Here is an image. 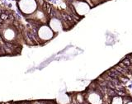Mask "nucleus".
<instances>
[{"instance_id": "1", "label": "nucleus", "mask_w": 132, "mask_h": 104, "mask_svg": "<svg viewBox=\"0 0 132 104\" xmlns=\"http://www.w3.org/2000/svg\"><path fill=\"white\" fill-rule=\"evenodd\" d=\"M18 5L19 11L25 16L34 13L38 8L36 0H19L18 1Z\"/></svg>"}, {"instance_id": "2", "label": "nucleus", "mask_w": 132, "mask_h": 104, "mask_svg": "<svg viewBox=\"0 0 132 104\" xmlns=\"http://www.w3.org/2000/svg\"><path fill=\"white\" fill-rule=\"evenodd\" d=\"M36 35L39 42L42 44L47 42L50 40L54 38L56 34L54 33L51 27L48 26V24H44V25H40L38 27L36 31Z\"/></svg>"}, {"instance_id": "3", "label": "nucleus", "mask_w": 132, "mask_h": 104, "mask_svg": "<svg viewBox=\"0 0 132 104\" xmlns=\"http://www.w3.org/2000/svg\"><path fill=\"white\" fill-rule=\"evenodd\" d=\"M85 101L88 104H103L102 95L97 89L88 92L85 96Z\"/></svg>"}, {"instance_id": "4", "label": "nucleus", "mask_w": 132, "mask_h": 104, "mask_svg": "<svg viewBox=\"0 0 132 104\" xmlns=\"http://www.w3.org/2000/svg\"><path fill=\"white\" fill-rule=\"evenodd\" d=\"M48 26L51 27V30L57 35L60 31H63V25H62L61 19H59L55 17H52L51 18H50L48 21Z\"/></svg>"}, {"instance_id": "5", "label": "nucleus", "mask_w": 132, "mask_h": 104, "mask_svg": "<svg viewBox=\"0 0 132 104\" xmlns=\"http://www.w3.org/2000/svg\"><path fill=\"white\" fill-rule=\"evenodd\" d=\"M110 104H123V98L121 96H114L111 98Z\"/></svg>"}, {"instance_id": "6", "label": "nucleus", "mask_w": 132, "mask_h": 104, "mask_svg": "<svg viewBox=\"0 0 132 104\" xmlns=\"http://www.w3.org/2000/svg\"><path fill=\"white\" fill-rule=\"evenodd\" d=\"M122 63L125 65H126V66H130L131 65H130V60H128V59H125V60H123V61H122Z\"/></svg>"}, {"instance_id": "7", "label": "nucleus", "mask_w": 132, "mask_h": 104, "mask_svg": "<svg viewBox=\"0 0 132 104\" xmlns=\"http://www.w3.org/2000/svg\"><path fill=\"white\" fill-rule=\"evenodd\" d=\"M30 104H45V101H32L30 102Z\"/></svg>"}, {"instance_id": "8", "label": "nucleus", "mask_w": 132, "mask_h": 104, "mask_svg": "<svg viewBox=\"0 0 132 104\" xmlns=\"http://www.w3.org/2000/svg\"><path fill=\"white\" fill-rule=\"evenodd\" d=\"M126 104H132V100H131V101H130L129 102H127V103H126Z\"/></svg>"}]
</instances>
